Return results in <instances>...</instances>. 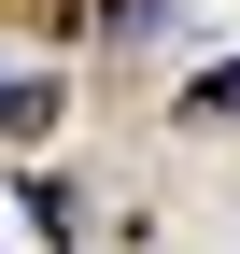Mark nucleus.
<instances>
[{
    "label": "nucleus",
    "instance_id": "nucleus-1",
    "mask_svg": "<svg viewBox=\"0 0 240 254\" xmlns=\"http://www.w3.org/2000/svg\"><path fill=\"white\" fill-rule=\"evenodd\" d=\"M57 113H71V85H57V71H14V85H0V141H43Z\"/></svg>",
    "mask_w": 240,
    "mask_h": 254
},
{
    "label": "nucleus",
    "instance_id": "nucleus-2",
    "mask_svg": "<svg viewBox=\"0 0 240 254\" xmlns=\"http://www.w3.org/2000/svg\"><path fill=\"white\" fill-rule=\"evenodd\" d=\"M184 113H240V57H212V71L184 85Z\"/></svg>",
    "mask_w": 240,
    "mask_h": 254
}]
</instances>
